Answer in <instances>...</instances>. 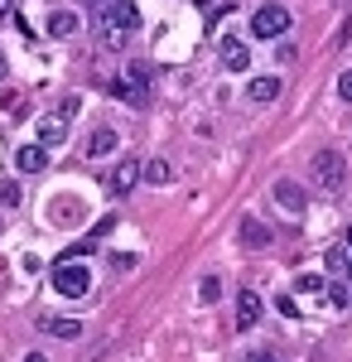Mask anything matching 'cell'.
<instances>
[{"label": "cell", "instance_id": "1", "mask_svg": "<svg viewBox=\"0 0 352 362\" xmlns=\"http://www.w3.org/2000/svg\"><path fill=\"white\" fill-rule=\"evenodd\" d=\"M150 63H131L116 83H111V92H116V102H126V107H150Z\"/></svg>", "mask_w": 352, "mask_h": 362}, {"label": "cell", "instance_id": "2", "mask_svg": "<svg viewBox=\"0 0 352 362\" xmlns=\"http://www.w3.org/2000/svg\"><path fill=\"white\" fill-rule=\"evenodd\" d=\"M73 116H78V102H73V97H63L54 112H44V116H39V145H49V150H54V145H63V140H68V121H73Z\"/></svg>", "mask_w": 352, "mask_h": 362}, {"label": "cell", "instance_id": "3", "mask_svg": "<svg viewBox=\"0 0 352 362\" xmlns=\"http://www.w3.org/2000/svg\"><path fill=\"white\" fill-rule=\"evenodd\" d=\"M54 290H58V295H68V300H82V295L92 290V271H87V261H58V266H54Z\"/></svg>", "mask_w": 352, "mask_h": 362}, {"label": "cell", "instance_id": "4", "mask_svg": "<svg viewBox=\"0 0 352 362\" xmlns=\"http://www.w3.org/2000/svg\"><path fill=\"white\" fill-rule=\"evenodd\" d=\"M251 34L256 39H280V34H290V10L285 5H261L256 15H251Z\"/></svg>", "mask_w": 352, "mask_h": 362}, {"label": "cell", "instance_id": "5", "mask_svg": "<svg viewBox=\"0 0 352 362\" xmlns=\"http://www.w3.org/2000/svg\"><path fill=\"white\" fill-rule=\"evenodd\" d=\"M314 179H319V189H324V194H338V189H343V179H348L343 155H338V150H319V155H314Z\"/></svg>", "mask_w": 352, "mask_h": 362}, {"label": "cell", "instance_id": "6", "mask_svg": "<svg viewBox=\"0 0 352 362\" xmlns=\"http://www.w3.org/2000/svg\"><path fill=\"white\" fill-rule=\"evenodd\" d=\"M102 25H107V29H121V34H131V29L140 25L136 0H107V15H102Z\"/></svg>", "mask_w": 352, "mask_h": 362}, {"label": "cell", "instance_id": "7", "mask_svg": "<svg viewBox=\"0 0 352 362\" xmlns=\"http://www.w3.org/2000/svg\"><path fill=\"white\" fill-rule=\"evenodd\" d=\"M217 54H222V68H232V73L251 68V49H246L242 39H217Z\"/></svg>", "mask_w": 352, "mask_h": 362}, {"label": "cell", "instance_id": "8", "mask_svg": "<svg viewBox=\"0 0 352 362\" xmlns=\"http://www.w3.org/2000/svg\"><path fill=\"white\" fill-rule=\"evenodd\" d=\"M15 169L20 174H44L49 169V145H20L15 150Z\"/></svg>", "mask_w": 352, "mask_h": 362}, {"label": "cell", "instance_id": "9", "mask_svg": "<svg viewBox=\"0 0 352 362\" xmlns=\"http://www.w3.org/2000/svg\"><path fill=\"white\" fill-rule=\"evenodd\" d=\"M136 179H140V165H136V160H121V165L107 174V189H111V194H131Z\"/></svg>", "mask_w": 352, "mask_h": 362}, {"label": "cell", "instance_id": "10", "mask_svg": "<svg viewBox=\"0 0 352 362\" xmlns=\"http://www.w3.org/2000/svg\"><path fill=\"white\" fill-rule=\"evenodd\" d=\"M275 203H280V208H290V213H304V203H309V194L299 189L295 179H275Z\"/></svg>", "mask_w": 352, "mask_h": 362}, {"label": "cell", "instance_id": "11", "mask_svg": "<svg viewBox=\"0 0 352 362\" xmlns=\"http://www.w3.org/2000/svg\"><path fill=\"white\" fill-rule=\"evenodd\" d=\"M280 97V78H251V87H246V102H275Z\"/></svg>", "mask_w": 352, "mask_h": 362}, {"label": "cell", "instance_id": "12", "mask_svg": "<svg viewBox=\"0 0 352 362\" xmlns=\"http://www.w3.org/2000/svg\"><path fill=\"white\" fill-rule=\"evenodd\" d=\"M261 319V295H237V329H256Z\"/></svg>", "mask_w": 352, "mask_h": 362}, {"label": "cell", "instance_id": "13", "mask_svg": "<svg viewBox=\"0 0 352 362\" xmlns=\"http://www.w3.org/2000/svg\"><path fill=\"white\" fill-rule=\"evenodd\" d=\"M49 34H54V39H73V34H78V15H73V10H54V15H49Z\"/></svg>", "mask_w": 352, "mask_h": 362}, {"label": "cell", "instance_id": "14", "mask_svg": "<svg viewBox=\"0 0 352 362\" xmlns=\"http://www.w3.org/2000/svg\"><path fill=\"white\" fill-rule=\"evenodd\" d=\"M266 242H271V227L256 223V218H246L242 223V247H266Z\"/></svg>", "mask_w": 352, "mask_h": 362}, {"label": "cell", "instance_id": "15", "mask_svg": "<svg viewBox=\"0 0 352 362\" xmlns=\"http://www.w3.org/2000/svg\"><path fill=\"white\" fill-rule=\"evenodd\" d=\"M111 150H116V131L111 126H97L92 140H87V155H111Z\"/></svg>", "mask_w": 352, "mask_h": 362}, {"label": "cell", "instance_id": "16", "mask_svg": "<svg viewBox=\"0 0 352 362\" xmlns=\"http://www.w3.org/2000/svg\"><path fill=\"white\" fill-rule=\"evenodd\" d=\"M39 329H49L54 338H78V334H82L78 319H39Z\"/></svg>", "mask_w": 352, "mask_h": 362}, {"label": "cell", "instance_id": "17", "mask_svg": "<svg viewBox=\"0 0 352 362\" xmlns=\"http://www.w3.org/2000/svg\"><path fill=\"white\" fill-rule=\"evenodd\" d=\"M295 290H299V295H314V300H319V295H328V280H324V276H309V271H304V276L295 280Z\"/></svg>", "mask_w": 352, "mask_h": 362}, {"label": "cell", "instance_id": "18", "mask_svg": "<svg viewBox=\"0 0 352 362\" xmlns=\"http://www.w3.org/2000/svg\"><path fill=\"white\" fill-rule=\"evenodd\" d=\"M0 112H5V116H25V97L10 92V87H0Z\"/></svg>", "mask_w": 352, "mask_h": 362}, {"label": "cell", "instance_id": "19", "mask_svg": "<svg viewBox=\"0 0 352 362\" xmlns=\"http://www.w3.org/2000/svg\"><path fill=\"white\" fill-rule=\"evenodd\" d=\"M140 174H145V184H155V189H160V184H169V165H164V160H150Z\"/></svg>", "mask_w": 352, "mask_h": 362}, {"label": "cell", "instance_id": "20", "mask_svg": "<svg viewBox=\"0 0 352 362\" xmlns=\"http://www.w3.org/2000/svg\"><path fill=\"white\" fill-rule=\"evenodd\" d=\"M328 271H333L338 280L348 276V251H343V247H338V251H328Z\"/></svg>", "mask_w": 352, "mask_h": 362}, {"label": "cell", "instance_id": "21", "mask_svg": "<svg viewBox=\"0 0 352 362\" xmlns=\"http://www.w3.org/2000/svg\"><path fill=\"white\" fill-rule=\"evenodd\" d=\"M217 295H222V280H217V276H208V280H203V295H198V300H203V305H213Z\"/></svg>", "mask_w": 352, "mask_h": 362}, {"label": "cell", "instance_id": "22", "mask_svg": "<svg viewBox=\"0 0 352 362\" xmlns=\"http://www.w3.org/2000/svg\"><path fill=\"white\" fill-rule=\"evenodd\" d=\"M275 309H280L285 319H299V305H295V300H290V295H275Z\"/></svg>", "mask_w": 352, "mask_h": 362}, {"label": "cell", "instance_id": "23", "mask_svg": "<svg viewBox=\"0 0 352 362\" xmlns=\"http://www.w3.org/2000/svg\"><path fill=\"white\" fill-rule=\"evenodd\" d=\"M0 203L15 208V203H20V184H0Z\"/></svg>", "mask_w": 352, "mask_h": 362}, {"label": "cell", "instance_id": "24", "mask_svg": "<svg viewBox=\"0 0 352 362\" xmlns=\"http://www.w3.org/2000/svg\"><path fill=\"white\" fill-rule=\"evenodd\" d=\"M121 39H126L121 29H107V25H102V44H107V49H121Z\"/></svg>", "mask_w": 352, "mask_h": 362}, {"label": "cell", "instance_id": "25", "mask_svg": "<svg viewBox=\"0 0 352 362\" xmlns=\"http://www.w3.org/2000/svg\"><path fill=\"white\" fill-rule=\"evenodd\" d=\"M338 97H343V102H352V68L338 78Z\"/></svg>", "mask_w": 352, "mask_h": 362}, {"label": "cell", "instance_id": "26", "mask_svg": "<svg viewBox=\"0 0 352 362\" xmlns=\"http://www.w3.org/2000/svg\"><path fill=\"white\" fill-rule=\"evenodd\" d=\"M5 15H15V0H0V20H5Z\"/></svg>", "mask_w": 352, "mask_h": 362}, {"label": "cell", "instance_id": "27", "mask_svg": "<svg viewBox=\"0 0 352 362\" xmlns=\"http://www.w3.org/2000/svg\"><path fill=\"white\" fill-rule=\"evenodd\" d=\"M246 362H275V353H251Z\"/></svg>", "mask_w": 352, "mask_h": 362}, {"label": "cell", "instance_id": "28", "mask_svg": "<svg viewBox=\"0 0 352 362\" xmlns=\"http://www.w3.org/2000/svg\"><path fill=\"white\" fill-rule=\"evenodd\" d=\"M343 247H348V251H352V227H348V232H343Z\"/></svg>", "mask_w": 352, "mask_h": 362}, {"label": "cell", "instance_id": "29", "mask_svg": "<svg viewBox=\"0 0 352 362\" xmlns=\"http://www.w3.org/2000/svg\"><path fill=\"white\" fill-rule=\"evenodd\" d=\"M25 362H49V358H44V353H29V358Z\"/></svg>", "mask_w": 352, "mask_h": 362}, {"label": "cell", "instance_id": "30", "mask_svg": "<svg viewBox=\"0 0 352 362\" xmlns=\"http://www.w3.org/2000/svg\"><path fill=\"white\" fill-rule=\"evenodd\" d=\"M0 83H5V54H0Z\"/></svg>", "mask_w": 352, "mask_h": 362}, {"label": "cell", "instance_id": "31", "mask_svg": "<svg viewBox=\"0 0 352 362\" xmlns=\"http://www.w3.org/2000/svg\"><path fill=\"white\" fill-rule=\"evenodd\" d=\"M343 280H352V256H348V276H343Z\"/></svg>", "mask_w": 352, "mask_h": 362}]
</instances>
